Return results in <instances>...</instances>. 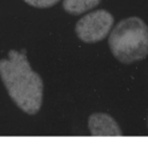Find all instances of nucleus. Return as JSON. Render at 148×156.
Masks as SVG:
<instances>
[{
    "label": "nucleus",
    "mask_w": 148,
    "mask_h": 156,
    "mask_svg": "<svg viewBox=\"0 0 148 156\" xmlns=\"http://www.w3.org/2000/svg\"><path fill=\"white\" fill-rule=\"evenodd\" d=\"M0 78L21 110L29 115L39 113L43 98V82L33 72L24 52L11 50L7 58L0 59Z\"/></svg>",
    "instance_id": "f257e3e1"
},
{
    "label": "nucleus",
    "mask_w": 148,
    "mask_h": 156,
    "mask_svg": "<svg viewBox=\"0 0 148 156\" xmlns=\"http://www.w3.org/2000/svg\"><path fill=\"white\" fill-rule=\"evenodd\" d=\"M28 5L34 6V7H40V9H46L56 5L60 0H24Z\"/></svg>",
    "instance_id": "423d86ee"
},
{
    "label": "nucleus",
    "mask_w": 148,
    "mask_h": 156,
    "mask_svg": "<svg viewBox=\"0 0 148 156\" xmlns=\"http://www.w3.org/2000/svg\"><path fill=\"white\" fill-rule=\"evenodd\" d=\"M88 127L92 136L95 137H118L123 134L116 120L104 113L92 114L88 119Z\"/></svg>",
    "instance_id": "20e7f679"
},
{
    "label": "nucleus",
    "mask_w": 148,
    "mask_h": 156,
    "mask_svg": "<svg viewBox=\"0 0 148 156\" xmlns=\"http://www.w3.org/2000/svg\"><path fill=\"white\" fill-rule=\"evenodd\" d=\"M109 45L113 56L124 64L146 58L148 53L146 23L139 17H129L120 21L112 30Z\"/></svg>",
    "instance_id": "f03ea898"
},
{
    "label": "nucleus",
    "mask_w": 148,
    "mask_h": 156,
    "mask_svg": "<svg viewBox=\"0 0 148 156\" xmlns=\"http://www.w3.org/2000/svg\"><path fill=\"white\" fill-rule=\"evenodd\" d=\"M101 0H64L63 7L70 15H81L88 10L96 7Z\"/></svg>",
    "instance_id": "39448f33"
},
{
    "label": "nucleus",
    "mask_w": 148,
    "mask_h": 156,
    "mask_svg": "<svg viewBox=\"0 0 148 156\" xmlns=\"http://www.w3.org/2000/svg\"><path fill=\"white\" fill-rule=\"evenodd\" d=\"M114 18L106 10L93 11L83 16L76 24V34L83 42L93 44L103 40L113 26Z\"/></svg>",
    "instance_id": "7ed1b4c3"
}]
</instances>
